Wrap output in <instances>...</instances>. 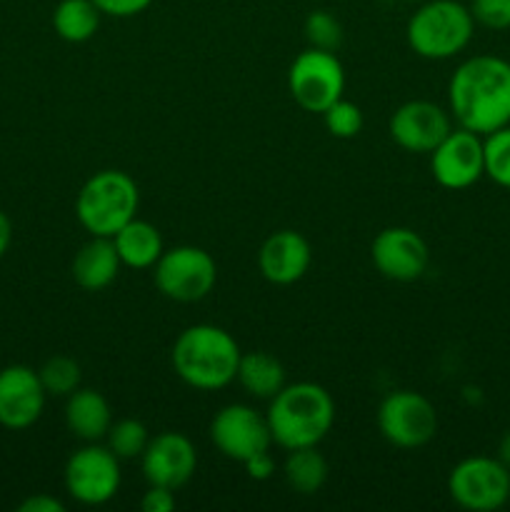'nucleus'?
I'll list each match as a JSON object with an SVG mask.
<instances>
[{"mask_svg": "<svg viewBox=\"0 0 510 512\" xmlns=\"http://www.w3.org/2000/svg\"><path fill=\"white\" fill-rule=\"evenodd\" d=\"M473 33L475 20L470 8L458 0H423L405 28L410 48L428 60L455 58L468 48Z\"/></svg>", "mask_w": 510, "mask_h": 512, "instance_id": "5", "label": "nucleus"}, {"mask_svg": "<svg viewBox=\"0 0 510 512\" xmlns=\"http://www.w3.org/2000/svg\"><path fill=\"white\" fill-rule=\"evenodd\" d=\"M448 100L460 128L483 138L505 128L510 125V63L498 55H473L450 78Z\"/></svg>", "mask_w": 510, "mask_h": 512, "instance_id": "1", "label": "nucleus"}, {"mask_svg": "<svg viewBox=\"0 0 510 512\" xmlns=\"http://www.w3.org/2000/svg\"><path fill=\"white\" fill-rule=\"evenodd\" d=\"M243 465L253 480H268L275 470V463H273V458H270V453L255 455V458H250L248 463H243Z\"/></svg>", "mask_w": 510, "mask_h": 512, "instance_id": "33", "label": "nucleus"}, {"mask_svg": "<svg viewBox=\"0 0 510 512\" xmlns=\"http://www.w3.org/2000/svg\"><path fill=\"white\" fill-rule=\"evenodd\" d=\"M370 258L383 278L395 283H413L428 270L430 253L425 240L413 228H385L370 245Z\"/></svg>", "mask_w": 510, "mask_h": 512, "instance_id": "13", "label": "nucleus"}, {"mask_svg": "<svg viewBox=\"0 0 510 512\" xmlns=\"http://www.w3.org/2000/svg\"><path fill=\"white\" fill-rule=\"evenodd\" d=\"M38 375L45 393L55 395V398H68L70 393L80 388V378H83L80 365L73 358H68V355H55V358L45 360Z\"/></svg>", "mask_w": 510, "mask_h": 512, "instance_id": "25", "label": "nucleus"}, {"mask_svg": "<svg viewBox=\"0 0 510 512\" xmlns=\"http://www.w3.org/2000/svg\"><path fill=\"white\" fill-rule=\"evenodd\" d=\"M65 490L80 505H105L120 490V460L108 450V445L88 443L75 450L65 463Z\"/></svg>", "mask_w": 510, "mask_h": 512, "instance_id": "10", "label": "nucleus"}, {"mask_svg": "<svg viewBox=\"0 0 510 512\" xmlns=\"http://www.w3.org/2000/svg\"><path fill=\"white\" fill-rule=\"evenodd\" d=\"M485 175L500 188L510 190V125L493 130L483 138Z\"/></svg>", "mask_w": 510, "mask_h": 512, "instance_id": "26", "label": "nucleus"}, {"mask_svg": "<svg viewBox=\"0 0 510 512\" xmlns=\"http://www.w3.org/2000/svg\"><path fill=\"white\" fill-rule=\"evenodd\" d=\"M153 270L155 288L175 303H198L208 298L218 280V265L213 255L195 245L163 250Z\"/></svg>", "mask_w": 510, "mask_h": 512, "instance_id": "6", "label": "nucleus"}, {"mask_svg": "<svg viewBox=\"0 0 510 512\" xmlns=\"http://www.w3.org/2000/svg\"><path fill=\"white\" fill-rule=\"evenodd\" d=\"M448 493L463 510H500L510 503V470L498 458L473 455L450 470Z\"/></svg>", "mask_w": 510, "mask_h": 512, "instance_id": "8", "label": "nucleus"}, {"mask_svg": "<svg viewBox=\"0 0 510 512\" xmlns=\"http://www.w3.org/2000/svg\"><path fill=\"white\" fill-rule=\"evenodd\" d=\"M240 388L258 400H270L285 388V368L278 358L263 353H245L240 355L238 378Z\"/></svg>", "mask_w": 510, "mask_h": 512, "instance_id": "21", "label": "nucleus"}, {"mask_svg": "<svg viewBox=\"0 0 510 512\" xmlns=\"http://www.w3.org/2000/svg\"><path fill=\"white\" fill-rule=\"evenodd\" d=\"M120 255L113 238H93L75 253L73 280L88 293L105 290L120 273Z\"/></svg>", "mask_w": 510, "mask_h": 512, "instance_id": "19", "label": "nucleus"}, {"mask_svg": "<svg viewBox=\"0 0 510 512\" xmlns=\"http://www.w3.org/2000/svg\"><path fill=\"white\" fill-rule=\"evenodd\" d=\"M495 458H498L500 463H503L505 468L510 470V430H505L503 438H500V443H498V455H495Z\"/></svg>", "mask_w": 510, "mask_h": 512, "instance_id": "35", "label": "nucleus"}, {"mask_svg": "<svg viewBox=\"0 0 510 512\" xmlns=\"http://www.w3.org/2000/svg\"><path fill=\"white\" fill-rule=\"evenodd\" d=\"M268 425L273 443L285 450L313 448L325 440L335 423V403L318 383L285 385L270 398Z\"/></svg>", "mask_w": 510, "mask_h": 512, "instance_id": "3", "label": "nucleus"}, {"mask_svg": "<svg viewBox=\"0 0 510 512\" xmlns=\"http://www.w3.org/2000/svg\"><path fill=\"white\" fill-rule=\"evenodd\" d=\"M210 440L225 458L235 463H248L255 455L268 453L273 445L268 418L243 403L218 410L210 423Z\"/></svg>", "mask_w": 510, "mask_h": 512, "instance_id": "11", "label": "nucleus"}, {"mask_svg": "<svg viewBox=\"0 0 510 512\" xmlns=\"http://www.w3.org/2000/svg\"><path fill=\"white\" fill-rule=\"evenodd\" d=\"M408 3H423V0H408Z\"/></svg>", "mask_w": 510, "mask_h": 512, "instance_id": "36", "label": "nucleus"}, {"mask_svg": "<svg viewBox=\"0 0 510 512\" xmlns=\"http://www.w3.org/2000/svg\"><path fill=\"white\" fill-rule=\"evenodd\" d=\"M138 205V185L128 173L100 170L80 188L75 198V215L93 238H113L125 223L135 218Z\"/></svg>", "mask_w": 510, "mask_h": 512, "instance_id": "4", "label": "nucleus"}, {"mask_svg": "<svg viewBox=\"0 0 510 512\" xmlns=\"http://www.w3.org/2000/svg\"><path fill=\"white\" fill-rule=\"evenodd\" d=\"M288 90L305 113L323 115L345 93L343 63L330 50H303L288 70Z\"/></svg>", "mask_w": 510, "mask_h": 512, "instance_id": "7", "label": "nucleus"}, {"mask_svg": "<svg viewBox=\"0 0 510 512\" xmlns=\"http://www.w3.org/2000/svg\"><path fill=\"white\" fill-rule=\"evenodd\" d=\"M43 383L38 370L28 365H8L0 370V425L8 430H25L35 425L45 408Z\"/></svg>", "mask_w": 510, "mask_h": 512, "instance_id": "14", "label": "nucleus"}, {"mask_svg": "<svg viewBox=\"0 0 510 512\" xmlns=\"http://www.w3.org/2000/svg\"><path fill=\"white\" fill-rule=\"evenodd\" d=\"M10 240H13V225H10L8 215L0 210V260H3L5 253H8Z\"/></svg>", "mask_w": 510, "mask_h": 512, "instance_id": "34", "label": "nucleus"}, {"mask_svg": "<svg viewBox=\"0 0 510 512\" xmlns=\"http://www.w3.org/2000/svg\"><path fill=\"white\" fill-rule=\"evenodd\" d=\"M450 130V115L430 100H410L390 115V138L408 153H433Z\"/></svg>", "mask_w": 510, "mask_h": 512, "instance_id": "16", "label": "nucleus"}, {"mask_svg": "<svg viewBox=\"0 0 510 512\" xmlns=\"http://www.w3.org/2000/svg\"><path fill=\"white\" fill-rule=\"evenodd\" d=\"M435 183L448 190H465L485 175L483 135L473 130H450L443 143L430 153Z\"/></svg>", "mask_w": 510, "mask_h": 512, "instance_id": "12", "label": "nucleus"}, {"mask_svg": "<svg viewBox=\"0 0 510 512\" xmlns=\"http://www.w3.org/2000/svg\"><path fill=\"white\" fill-rule=\"evenodd\" d=\"M98 10L110 18H133L153 5V0H93Z\"/></svg>", "mask_w": 510, "mask_h": 512, "instance_id": "30", "label": "nucleus"}, {"mask_svg": "<svg viewBox=\"0 0 510 512\" xmlns=\"http://www.w3.org/2000/svg\"><path fill=\"white\" fill-rule=\"evenodd\" d=\"M175 490L163 488V485H148L143 500H140V508L143 512H170L175 508Z\"/></svg>", "mask_w": 510, "mask_h": 512, "instance_id": "31", "label": "nucleus"}, {"mask_svg": "<svg viewBox=\"0 0 510 512\" xmlns=\"http://www.w3.org/2000/svg\"><path fill=\"white\" fill-rule=\"evenodd\" d=\"M378 428L395 448H423L438 433V413L425 395L415 390H395L380 403Z\"/></svg>", "mask_w": 510, "mask_h": 512, "instance_id": "9", "label": "nucleus"}, {"mask_svg": "<svg viewBox=\"0 0 510 512\" xmlns=\"http://www.w3.org/2000/svg\"><path fill=\"white\" fill-rule=\"evenodd\" d=\"M143 475L148 485H163V488L178 490L188 483L198 468V453L183 433H160L150 438L148 448L140 455Z\"/></svg>", "mask_w": 510, "mask_h": 512, "instance_id": "15", "label": "nucleus"}, {"mask_svg": "<svg viewBox=\"0 0 510 512\" xmlns=\"http://www.w3.org/2000/svg\"><path fill=\"white\" fill-rule=\"evenodd\" d=\"M103 13L93 0H60L53 10V28L65 43H85L100 28Z\"/></svg>", "mask_w": 510, "mask_h": 512, "instance_id": "22", "label": "nucleus"}, {"mask_svg": "<svg viewBox=\"0 0 510 512\" xmlns=\"http://www.w3.org/2000/svg\"><path fill=\"white\" fill-rule=\"evenodd\" d=\"M240 348L228 330L218 325H190L175 338L173 370L185 385L195 390H223L238 378Z\"/></svg>", "mask_w": 510, "mask_h": 512, "instance_id": "2", "label": "nucleus"}, {"mask_svg": "<svg viewBox=\"0 0 510 512\" xmlns=\"http://www.w3.org/2000/svg\"><path fill=\"white\" fill-rule=\"evenodd\" d=\"M285 483L290 490L300 495H315L328 480V463L318 453V445L313 448L288 450V458L283 465Z\"/></svg>", "mask_w": 510, "mask_h": 512, "instance_id": "23", "label": "nucleus"}, {"mask_svg": "<svg viewBox=\"0 0 510 512\" xmlns=\"http://www.w3.org/2000/svg\"><path fill=\"white\" fill-rule=\"evenodd\" d=\"M113 243L120 255V263L135 270L153 268L165 250L158 228H155L153 223H148V220L138 218L125 223L123 228L113 235Z\"/></svg>", "mask_w": 510, "mask_h": 512, "instance_id": "20", "label": "nucleus"}, {"mask_svg": "<svg viewBox=\"0 0 510 512\" xmlns=\"http://www.w3.org/2000/svg\"><path fill=\"white\" fill-rule=\"evenodd\" d=\"M150 443L148 428L135 418L115 420L105 435V445L118 460H135L145 453Z\"/></svg>", "mask_w": 510, "mask_h": 512, "instance_id": "24", "label": "nucleus"}, {"mask_svg": "<svg viewBox=\"0 0 510 512\" xmlns=\"http://www.w3.org/2000/svg\"><path fill=\"white\" fill-rule=\"evenodd\" d=\"M310 243L295 230H278L270 235L258 253V268L263 278L273 285H293L308 273Z\"/></svg>", "mask_w": 510, "mask_h": 512, "instance_id": "17", "label": "nucleus"}, {"mask_svg": "<svg viewBox=\"0 0 510 512\" xmlns=\"http://www.w3.org/2000/svg\"><path fill=\"white\" fill-rule=\"evenodd\" d=\"M305 40L310 43V48L335 53L340 48V43H343V25L328 10H313L305 18Z\"/></svg>", "mask_w": 510, "mask_h": 512, "instance_id": "27", "label": "nucleus"}, {"mask_svg": "<svg viewBox=\"0 0 510 512\" xmlns=\"http://www.w3.org/2000/svg\"><path fill=\"white\" fill-rule=\"evenodd\" d=\"M18 512H65V505L48 493H38L25 498L18 505Z\"/></svg>", "mask_w": 510, "mask_h": 512, "instance_id": "32", "label": "nucleus"}, {"mask_svg": "<svg viewBox=\"0 0 510 512\" xmlns=\"http://www.w3.org/2000/svg\"><path fill=\"white\" fill-rule=\"evenodd\" d=\"M468 8L475 25H483L488 30L510 28V0H473Z\"/></svg>", "mask_w": 510, "mask_h": 512, "instance_id": "29", "label": "nucleus"}, {"mask_svg": "<svg viewBox=\"0 0 510 512\" xmlns=\"http://www.w3.org/2000/svg\"><path fill=\"white\" fill-rule=\"evenodd\" d=\"M323 123H325V130H328L333 138L350 140L363 130V110H360L355 103H350V100L340 98L325 110Z\"/></svg>", "mask_w": 510, "mask_h": 512, "instance_id": "28", "label": "nucleus"}, {"mask_svg": "<svg viewBox=\"0 0 510 512\" xmlns=\"http://www.w3.org/2000/svg\"><path fill=\"white\" fill-rule=\"evenodd\" d=\"M65 425L83 443H98L113 425L108 400L98 390L78 388L68 395V403H65Z\"/></svg>", "mask_w": 510, "mask_h": 512, "instance_id": "18", "label": "nucleus"}]
</instances>
